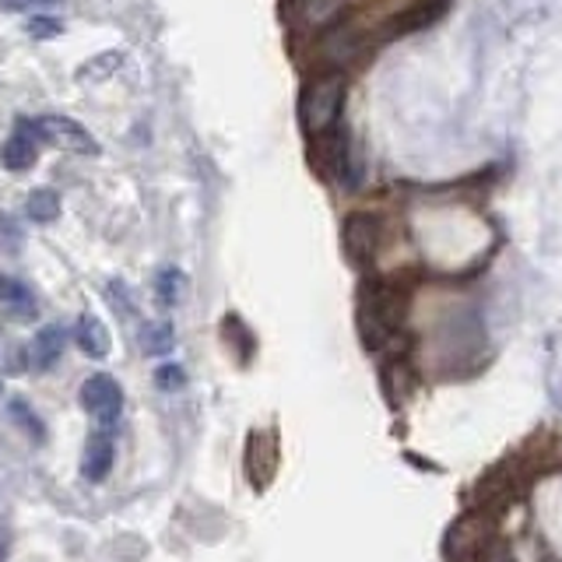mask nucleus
I'll return each instance as SVG.
<instances>
[{"instance_id": "17", "label": "nucleus", "mask_w": 562, "mask_h": 562, "mask_svg": "<svg viewBox=\"0 0 562 562\" xmlns=\"http://www.w3.org/2000/svg\"><path fill=\"white\" fill-rule=\"evenodd\" d=\"M120 64V53H102V57L95 60V64H88L85 70H81V78H88V75H95V70H99V75H110V70Z\"/></svg>"}, {"instance_id": "3", "label": "nucleus", "mask_w": 562, "mask_h": 562, "mask_svg": "<svg viewBox=\"0 0 562 562\" xmlns=\"http://www.w3.org/2000/svg\"><path fill=\"white\" fill-rule=\"evenodd\" d=\"M81 404L102 429H110V426H116V418L123 412V391L110 376H92L81 386Z\"/></svg>"}, {"instance_id": "4", "label": "nucleus", "mask_w": 562, "mask_h": 562, "mask_svg": "<svg viewBox=\"0 0 562 562\" xmlns=\"http://www.w3.org/2000/svg\"><path fill=\"white\" fill-rule=\"evenodd\" d=\"M35 158H40V140H35L29 120H18L14 134L4 140V148H0V162L11 172H25L35 166Z\"/></svg>"}, {"instance_id": "16", "label": "nucleus", "mask_w": 562, "mask_h": 562, "mask_svg": "<svg viewBox=\"0 0 562 562\" xmlns=\"http://www.w3.org/2000/svg\"><path fill=\"white\" fill-rule=\"evenodd\" d=\"M180 285H183V274L180 271H162V278H158V295H162L166 303H176V295H180Z\"/></svg>"}, {"instance_id": "11", "label": "nucleus", "mask_w": 562, "mask_h": 562, "mask_svg": "<svg viewBox=\"0 0 562 562\" xmlns=\"http://www.w3.org/2000/svg\"><path fill=\"white\" fill-rule=\"evenodd\" d=\"M25 211H29V218H32V222H40V225L53 222V218L60 215V198H57V190H32Z\"/></svg>"}, {"instance_id": "8", "label": "nucleus", "mask_w": 562, "mask_h": 562, "mask_svg": "<svg viewBox=\"0 0 562 562\" xmlns=\"http://www.w3.org/2000/svg\"><path fill=\"white\" fill-rule=\"evenodd\" d=\"M0 306L11 313V321H29V316H35V303L29 289L14 278H0Z\"/></svg>"}, {"instance_id": "13", "label": "nucleus", "mask_w": 562, "mask_h": 562, "mask_svg": "<svg viewBox=\"0 0 562 562\" xmlns=\"http://www.w3.org/2000/svg\"><path fill=\"white\" fill-rule=\"evenodd\" d=\"M439 11H443V4L415 8V11H408L404 18H397V22H394V32H415V29H422V25H429L432 18H439Z\"/></svg>"}, {"instance_id": "14", "label": "nucleus", "mask_w": 562, "mask_h": 562, "mask_svg": "<svg viewBox=\"0 0 562 562\" xmlns=\"http://www.w3.org/2000/svg\"><path fill=\"white\" fill-rule=\"evenodd\" d=\"M60 32H64V25L57 22V18H32V22H29L32 40H57Z\"/></svg>"}, {"instance_id": "6", "label": "nucleus", "mask_w": 562, "mask_h": 562, "mask_svg": "<svg viewBox=\"0 0 562 562\" xmlns=\"http://www.w3.org/2000/svg\"><path fill=\"white\" fill-rule=\"evenodd\" d=\"M110 468H113V439L95 432L92 439H88V447H85L81 474H85L88 482H102L105 474H110Z\"/></svg>"}, {"instance_id": "12", "label": "nucleus", "mask_w": 562, "mask_h": 562, "mask_svg": "<svg viewBox=\"0 0 562 562\" xmlns=\"http://www.w3.org/2000/svg\"><path fill=\"white\" fill-rule=\"evenodd\" d=\"M172 345H176V334L166 321H155L140 330V348H145L148 356H166V351H172Z\"/></svg>"}, {"instance_id": "18", "label": "nucleus", "mask_w": 562, "mask_h": 562, "mask_svg": "<svg viewBox=\"0 0 562 562\" xmlns=\"http://www.w3.org/2000/svg\"><path fill=\"white\" fill-rule=\"evenodd\" d=\"M8 8H32V4H49V0H4Z\"/></svg>"}, {"instance_id": "1", "label": "nucleus", "mask_w": 562, "mask_h": 562, "mask_svg": "<svg viewBox=\"0 0 562 562\" xmlns=\"http://www.w3.org/2000/svg\"><path fill=\"white\" fill-rule=\"evenodd\" d=\"M345 105V78L338 70H327V75H316L306 88L303 99H299V120H303V131L310 137L327 134L341 116Z\"/></svg>"}, {"instance_id": "9", "label": "nucleus", "mask_w": 562, "mask_h": 562, "mask_svg": "<svg viewBox=\"0 0 562 562\" xmlns=\"http://www.w3.org/2000/svg\"><path fill=\"white\" fill-rule=\"evenodd\" d=\"M299 11H303V22L313 29H330L345 11V0H299Z\"/></svg>"}, {"instance_id": "15", "label": "nucleus", "mask_w": 562, "mask_h": 562, "mask_svg": "<svg viewBox=\"0 0 562 562\" xmlns=\"http://www.w3.org/2000/svg\"><path fill=\"white\" fill-rule=\"evenodd\" d=\"M155 383L162 386V391H180V386L187 383V373H183L180 366H162L155 373Z\"/></svg>"}, {"instance_id": "5", "label": "nucleus", "mask_w": 562, "mask_h": 562, "mask_svg": "<svg viewBox=\"0 0 562 562\" xmlns=\"http://www.w3.org/2000/svg\"><path fill=\"white\" fill-rule=\"evenodd\" d=\"M380 246V222L373 215H348L345 218V250L351 260H369Z\"/></svg>"}, {"instance_id": "2", "label": "nucleus", "mask_w": 562, "mask_h": 562, "mask_svg": "<svg viewBox=\"0 0 562 562\" xmlns=\"http://www.w3.org/2000/svg\"><path fill=\"white\" fill-rule=\"evenodd\" d=\"M29 127H32L35 140H46V145L60 148V151H78V155L99 151L95 137L88 134L81 123L67 120V116H40V120H29Z\"/></svg>"}, {"instance_id": "10", "label": "nucleus", "mask_w": 562, "mask_h": 562, "mask_svg": "<svg viewBox=\"0 0 562 562\" xmlns=\"http://www.w3.org/2000/svg\"><path fill=\"white\" fill-rule=\"evenodd\" d=\"M64 351V330L60 327H46L40 330V338L32 341V362L35 366H53Z\"/></svg>"}, {"instance_id": "7", "label": "nucleus", "mask_w": 562, "mask_h": 562, "mask_svg": "<svg viewBox=\"0 0 562 562\" xmlns=\"http://www.w3.org/2000/svg\"><path fill=\"white\" fill-rule=\"evenodd\" d=\"M78 345L88 359H105L110 356V330H105V324L99 321V316L85 313L78 321Z\"/></svg>"}]
</instances>
